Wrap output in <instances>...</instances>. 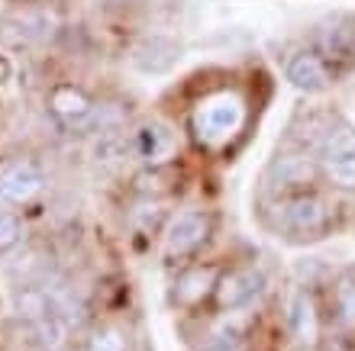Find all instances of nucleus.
<instances>
[{
  "mask_svg": "<svg viewBox=\"0 0 355 351\" xmlns=\"http://www.w3.org/2000/svg\"><path fill=\"white\" fill-rule=\"evenodd\" d=\"M249 107L243 93L236 91H216L194 107L191 113V132L204 148H223L245 129Z\"/></svg>",
  "mask_w": 355,
  "mask_h": 351,
  "instance_id": "obj_1",
  "label": "nucleus"
},
{
  "mask_svg": "<svg viewBox=\"0 0 355 351\" xmlns=\"http://www.w3.org/2000/svg\"><path fill=\"white\" fill-rule=\"evenodd\" d=\"M214 219L204 210H181L168 219V226L162 229V255L168 261L191 258L207 239H210Z\"/></svg>",
  "mask_w": 355,
  "mask_h": 351,
  "instance_id": "obj_2",
  "label": "nucleus"
},
{
  "mask_svg": "<svg viewBox=\"0 0 355 351\" xmlns=\"http://www.w3.org/2000/svg\"><path fill=\"white\" fill-rule=\"evenodd\" d=\"M278 213H281L284 232L300 235V239H313L317 232L327 229V222H329L327 204H323V197L313 194V190H297V194L284 197Z\"/></svg>",
  "mask_w": 355,
  "mask_h": 351,
  "instance_id": "obj_3",
  "label": "nucleus"
},
{
  "mask_svg": "<svg viewBox=\"0 0 355 351\" xmlns=\"http://www.w3.org/2000/svg\"><path fill=\"white\" fill-rule=\"evenodd\" d=\"M46 187V171L33 158H17L0 171V200L10 206H23L36 200Z\"/></svg>",
  "mask_w": 355,
  "mask_h": 351,
  "instance_id": "obj_4",
  "label": "nucleus"
},
{
  "mask_svg": "<svg viewBox=\"0 0 355 351\" xmlns=\"http://www.w3.org/2000/svg\"><path fill=\"white\" fill-rule=\"evenodd\" d=\"M130 152L139 158L146 168H159L178 152V136L168 123L162 120H146L142 126L130 132Z\"/></svg>",
  "mask_w": 355,
  "mask_h": 351,
  "instance_id": "obj_5",
  "label": "nucleus"
},
{
  "mask_svg": "<svg viewBox=\"0 0 355 351\" xmlns=\"http://www.w3.org/2000/svg\"><path fill=\"white\" fill-rule=\"evenodd\" d=\"M265 290V271L259 264H243L220 274L214 287V300L220 309H243Z\"/></svg>",
  "mask_w": 355,
  "mask_h": 351,
  "instance_id": "obj_6",
  "label": "nucleus"
},
{
  "mask_svg": "<svg viewBox=\"0 0 355 351\" xmlns=\"http://www.w3.org/2000/svg\"><path fill=\"white\" fill-rule=\"evenodd\" d=\"M94 107H97V103H94L81 87H75V84H55V87L49 91V113H52L65 129H78V132L91 129Z\"/></svg>",
  "mask_w": 355,
  "mask_h": 351,
  "instance_id": "obj_7",
  "label": "nucleus"
},
{
  "mask_svg": "<svg viewBox=\"0 0 355 351\" xmlns=\"http://www.w3.org/2000/svg\"><path fill=\"white\" fill-rule=\"evenodd\" d=\"M288 329H291V339L304 348H313L320 345V335H323V323H320V309H317V300L310 290H294L291 294V303H288Z\"/></svg>",
  "mask_w": 355,
  "mask_h": 351,
  "instance_id": "obj_8",
  "label": "nucleus"
},
{
  "mask_svg": "<svg viewBox=\"0 0 355 351\" xmlns=\"http://www.w3.org/2000/svg\"><path fill=\"white\" fill-rule=\"evenodd\" d=\"M284 74H288L291 87H297V91H304V93H323L329 84H333L327 58L320 55V52H313V48H304L297 55H291Z\"/></svg>",
  "mask_w": 355,
  "mask_h": 351,
  "instance_id": "obj_9",
  "label": "nucleus"
},
{
  "mask_svg": "<svg viewBox=\"0 0 355 351\" xmlns=\"http://www.w3.org/2000/svg\"><path fill=\"white\" fill-rule=\"evenodd\" d=\"M220 280V271L214 264H191L178 274L175 280V300L181 306H197L200 300L214 296V287Z\"/></svg>",
  "mask_w": 355,
  "mask_h": 351,
  "instance_id": "obj_10",
  "label": "nucleus"
},
{
  "mask_svg": "<svg viewBox=\"0 0 355 351\" xmlns=\"http://www.w3.org/2000/svg\"><path fill=\"white\" fill-rule=\"evenodd\" d=\"M178 58H181V46H178V42H171V39H165V36H149L139 42L132 62L146 74H165Z\"/></svg>",
  "mask_w": 355,
  "mask_h": 351,
  "instance_id": "obj_11",
  "label": "nucleus"
},
{
  "mask_svg": "<svg viewBox=\"0 0 355 351\" xmlns=\"http://www.w3.org/2000/svg\"><path fill=\"white\" fill-rule=\"evenodd\" d=\"M320 171V161L310 155H278L268 168V177L275 187H304Z\"/></svg>",
  "mask_w": 355,
  "mask_h": 351,
  "instance_id": "obj_12",
  "label": "nucleus"
},
{
  "mask_svg": "<svg viewBox=\"0 0 355 351\" xmlns=\"http://www.w3.org/2000/svg\"><path fill=\"white\" fill-rule=\"evenodd\" d=\"M317 161H329V158H355V126L346 120H333L320 136L317 145Z\"/></svg>",
  "mask_w": 355,
  "mask_h": 351,
  "instance_id": "obj_13",
  "label": "nucleus"
},
{
  "mask_svg": "<svg viewBox=\"0 0 355 351\" xmlns=\"http://www.w3.org/2000/svg\"><path fill=\"white\" fill-rule=\"evenodd\" d=\"M36 339L39 345L46 351H65L68 348V335H71V325H68V319L62 313H55V309H49L42 319H36Z\"/></svg>",
  "mask_w": 355,
  "mask_h": 351,
  "instance_id": "obj_14",
  "label": "nucleus"
},
{
  "mask_svg": "<svg viewBox=\"0 0 355 351\" xmlns=\"http://www.w3.org/2000/svg\"><path fill=\"white\" fill-rule=\"evenodd\" d=\"M333 309H336V323L346 332H355V274L352 271L339 274L336 284H333Z\"/></svg>",
  "mask_w": 355,
  "mask_h": 351,
  "instance_id": "obj_15",
  "label": "nucleus"
},
{
  "mask_svg": "<svg viewBox=\"0 0 355 351\" xmlns=\"http://www.w3.org/2000/svg\"><path fill=\"white\" fill-rule=\"evenodd\" d=\"M320 174L336 190H355V158H329L320 161Z\"/></svg>",
  "mask_w": 355,
  "mask_h": 351,
  "instance_id": "obj_16",
  "label": "nucleus"
},
{
  "mask_svg": "<svg viewBox=\"0 0 355 351\" xmlns=\"http://www.w3.org/2000/svg\"><path fill=\"white\" fill-rule=\"evenodd\" d=\"M23 235H26V229H23V219L17 213H0V255L19 249Z\"/></svg>",
  "mask_w": 355,
  "mask_h": 351,
  "instance_id": "obj_17",
  "label": "nucleus"
},
{
  "mask_svg": "<svg viewBox=\"0 0 355 351\" xmlns=\"http://www.w3.org/2000/svg\"><path fill=\"white\" fill-rule=\"evenodd\" d=\"M87 351H126V335L116 329V325H103L91 335Z\"/></svg>",
  "mask_w": 355,
  "mask_h": 351,
  "instance_id": "obj_18",
  "label": "nucleus"
},
{
  "mask_svg": "<svg viewBox=\"0 0 355 351\" xmlns=\"http://www.w3.org/2000/svg\"><path fill=\"white\" fill-rule=\"evenodd\" d=\"M204 351H245V348H243V339L236 332H216V335H210V342L204 345Z\"/></svg>",
  "mask_w": 355,
  "mask_h": 351,
  "instance_id": "obj_19",
  "label": "nucleus"
},
{
  "mask_svg": "<svg viewBox=\"0 0 355 351\" xmlns=\"http://www.w3.org/2000/svg\"><path fill=\"white\" fill-rule=\"evenodd\" d=\"M320 351H352V345L336 335V339H323V342H320Z\"/></svg>",
  "mask_w": 355,
  "mask_h": 351,
  "instance_id": "obj_20",
  "label": "nucleus"
}]
</instances>
